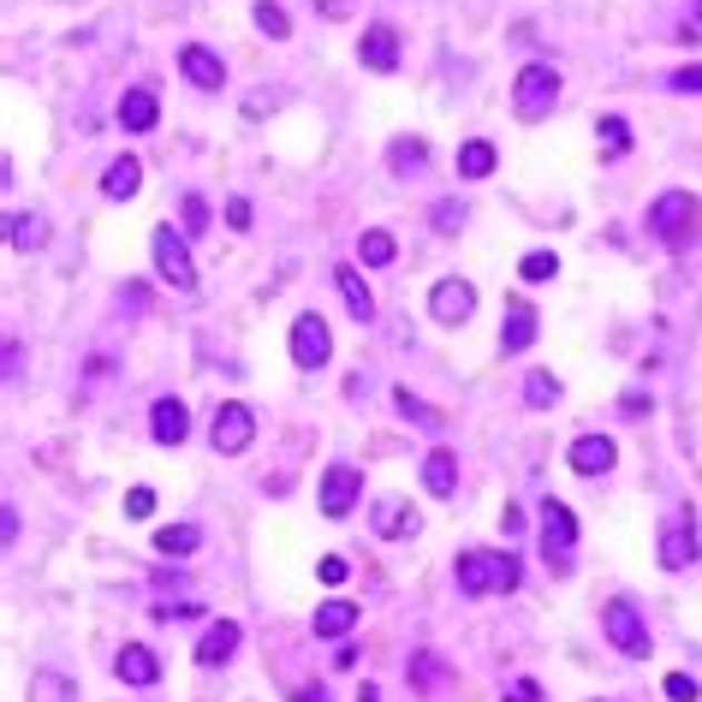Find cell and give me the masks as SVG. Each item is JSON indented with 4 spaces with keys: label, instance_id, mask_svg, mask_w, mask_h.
<instances>
[{
    "label": "cell",
    "instance_id": "f546056e",
    "mask_svg": "<svg viewBox=\"0 0 702 702\" xmlns=\"http://www.w3.org/2000/svg\"><path fill=\"white\" fill-rule=\"evenodd\" d=\"M393 405H399V417L423 423V429H441V423H447V417H441V411H429V405H423V399H417V393H411V387H393Z\"/></svg>",
    "mask_w": 702,
    "mask_h": 702
},
{
    "label": "cell",
    "instance_id": "7a4b0ae2",
    "mask_svg": "<svg viewBox=\"0 0 702 702\" xmlns=\"http://www.w3.org/2000/svg\"><path fill=\"white\" fill-rule=\"evenodd\" d=\"M696 215H702V202L691 191H661L655 202H649V233H655L661 245L684 250L696 238Z\"/></svg>",
    "mask_w": 702,
    "mask_h": 702
},
{
    "label": "cell",
    "instance_id": "d6a6232c",
    "mask_svg": "<svg viewBox=\"0 0 702 702\" xmlns=\"http://www.w3.org/2000/svg\"><path fill=\"white\" fill-rule=\"evenodd\" d=\"M387 156H393V174H417L423 156H429V144H423V137H399V144L387 149Z\"/></svg>",
    "mask_w": 702,
    "mask_h": 702
},
{
    "label": "cell",
    "instance_id": "ac0fdd59",
    "mask_svg": "<svg viewBox=\"0 0 702 702\" xmlns=\"http://www.w3.org/2000/svg\"><path fill=\"white\" fill-rule=\"evenodd\" d=\"M149 435H156L161 447H179V441L191 435V411H185V399H156V411H149Z\"/></svg>",
    "mask_w": 702,
    "mask_h": 702
},
{
    "label": "cell",
    "instance_id": "d4e9b609",
    "mask_svg": "<svg viewBox=\"0 0 702 702\" xmlns=\"http://www.w3.org/2000/svg\"><path fill=\"white\" fill-rule=\"evenodd\" d=\"M310 631H316V637H346V631H357V607L352 602H322Z\"/></svg>",
    "mask_w": 702,
    "mask_h": 702
},
{
    "label": "cell",
    "instance_id": "f6af8a7d",
    "mask_svg": "<svg viewBox=\"0 0 702 702\" xmlns=\"http://www.w3.org/2000/svg\"><path fill=\"white\" fill-rule=\"evenodd\" d=\"M620 405H625V417H643V411H649V393H625Z\"/></svg>",
    "mask_w": 702,
    "mask_h": 702
},
{
    "label": "cell",
    "instance_id": "ffe728a7",
    "mask_svg": "<svg viewBox=\"0 0 702 702\" xmlns=\"http://www.w3.org/2000/svg\"><path fill=\"white\" fill-rule=\"evenodd\" d=\"M156 119H161L156 90H126L119 96V126L126 131H156Z\"/></svg>",
    "mask_w": 702,
    "mask_h": 702
},
{
    "label": "cell",
    "instance_id": "5bb4252c",
    "mask_svg": "<svg viewBox=\"0 0 702 702\" xmlns=\"http://www.w3.org/2000/svg\"><path fill=\"white\" fill-rule=\"evenodd\" d=\"M179 72H185V83H197V90H220V83H227V66H220V55L202 48V42L179 48Z\"/></svg>",
    "mask_w": 702,
    "mask_h": 702
},
{
    "label": "cell",
    "instance_id": "ba28073f",
    "mask_svg": "<svg viewBox=\"0 0 702 702\" xmlns=\"http://www.w3.org/2000/svg\"><path fill=\"white\" fill-rule=\"evenodd\" d=\"M655 560L666 572H684L696 560V512L691 506H679L673 518H666V530H661V547H655Z\"/></svg>",
    "mask_w": 702,
    "mask_h": 702
},
{
    "label": "cell",
    "instance_id": "836d02e7",
    "mask_svg": "<svg viewBox=\"0 0 702 702\" xmlns=\"http://www.w3.org/2000/svg\"><path fill=\"white\" fill-rule=\"evenodd\" d=\"M518 274H524L530 286H536V280H554V274H560V256L554 250H530L524 263H518Z\"/></svg>",
    "mask_w": 702,
    "mask_h": 702
},
{
    "label": "cell",
    "instance_id": "3957f363",
    "mask_svg": "<svg viewBox=\"0 0 702 702\" xmlns=\"http://www.w3.org/2000/svg\"><path fill=\"white\" fill-rule=\"evenodd\" d=\"M542 560H547V572H560V577L577 566V518L554 494L542 501Z\"/></svg>",
    "mask_w": 702,
    "mask_h": 702
},
{
    "label": "cell",
    "instance_id": "5b68a950",
    "mask_svg": "<svg viewBox=\"0 0 702 702\" xmlns=\"http://www.w3.org/2000/svg\"><path fill=\"white\" fill-rule=\"evenodd\" d=\"M554 101H560V72L547 60H530L512 83V108H518V119H547Z\"/></svg>",
    "mask_w": 702,
    "mask_h": 702
},
{
    "label": "cell",
    "instance_id": "8992f818",
    "mask_svg": "<svg viewBox=\"0 0 702 702\" xmlns=\"http://www.w3.org/2000/svg\"><path fill=\"white\" fill-rule=\"evenodd\" d=\"M149 250H156V274H161L167 286H174V293H197V263H191V245H185V233L156 227Z\"/></svg>",
    "mask_w": 702,
    "mask_h": 702
},
{
    "label": "cell",
    "instance_id": "484cf974",
    "mask_svg": "<svg viewBox=\"0 0 702 702\" xmlns=\"http://www.w3.org/2000/svg\"><path fill=\"white\" fill-rule=\"evenodd\" d=\"M7 238H12V250H19V256H30V250L48 245V220L42 215H12L7 220Z\"/></svg>",
    "mask_w": 702,
    "mask_h": 702
},
{
    "label": "cell",
    "instance_id": "f1b7e54d",
    "mask_svg": "<svg viewBox=\"0 0 702 702\" xmlns=\"http://www.w3.org/2000/svg\"><path fill=\"white\" fill-rule=\"evenodd\" d=\"M30 702H78V684L60 673H37L30 679Z\"/></svg>",
    "mask_w": 702,
    "mask_h": 702
},
{
    "label": "cell",
    "instance_id": "1f68e13d",
    "mask_svg": "<svg viewBox=\"0 0 702 702\" xmlns=\"http://www.w3.org/2000/svg\"><path fill=\"white\" fill-rule=\"evenodd\" d=\"M250 19H256V30H263V37H274V42H286V37H293V19H286V12L274 7V0H256V12H250Z\"/></svg>",
    "mask_w": 702,
    "mask_h": 702
},
{
    "label": "cell",
    "instance_id": "7bdbcfd3",
    "mask_svg": "<svg viewBox=\"0 0 702 702\" xmlns=\"http://www.w3.org/2000/svg\"><path fill=\"white\" fill-rule=\"evenodd\" d=\"M679 90H702V66H684V72H673Z\"/></svg>",
    "mask_w": 702,
    "mask_h": 702
},
{
    "label": "cell",
    "instance_id": "74e56055",
    "mask_svg": "<svg viewBox=\"0 0 702 702\" xmlns=\"http://www.w3.org/2000/svg\"><path fill=\"white\" fill-rule=\"evenodd\" d=\"M696 691L702 684L691 673H666V702H696Z\"/></svg>",
    "mask_w": 702,
    "mask_h": 702
},
{
    "label": "cell",
    "instance_id": "52a82bcc",
    "mask_svg": "<svg viewBox=\"0 0 702 702\" xmlns=\"http://www.w3.org/2000/svg\"><path fill=\"white\" fill-rule=\"evenodd\" d=\"M209 441H215V453H227V458H238V453H250V441H256V417H250V405H238V399H227V405H215V423H209Z\"/></svg>",
    "mask_w": 702,
    "mask_h": 702
},
{
    "label": "cell",
    "instance_id": "4fadbf2b",
    "mask_svg": "<svg viewBox=\"0 0 702 702\" xmlns=\"http://www.w3.org/2000/svg\"><path fill=\"white\" fill-rule=\"evenodd\" d=\"M613 458H620V447H613L607 435H577L572 447H566V465H572L577 476H607Z\"/></svg>",
    "mask_w": 702,
    "mask_h": 702
},
{
    "label": "cell",
    "instance_id": "6da1fadb",
    "mask_svg": "<svg viewBox=\"0 0 702 702\" xmlns=\"http://www.w3.org/2000/svg\"><path fill=\"white\" fill-rule=\"evenodd\" d=\"M453 577H458V590H465V595H512L524 572H518V560H512V554H488V547H471V554H458Z\"/></svg>",
    "mask_w": 702,
    "mask_h": 702
},
{
    "label": "cell",
    "instance_id": "8d00e7d4",
    "mask_svg": "<svg viewBox=\"0 0 702 702\" xmlns=\"http://www.w3.org/2000/svg\"><path fill=\"white\" fill-rule=\"evenodd\" d=\"M458 227H465V202H435V233H458Z\"/></svg>",
    "mask_w": 702,
    "mask_h": 702
},
{
    "label": "cell",
    "instance_id": "4316f807",
    "mask_svg": "<svg viewBox=\"0 0 702 702\" xmlns=\"http://www.w3.org/2000/svg\"><path fill=\"white\" fill-rule=\"evenodd\" d=\"M494 161H501V156H494V144H483V137H471V144L458 149V174H465V179H488Z\"/></svg>",
    "mask_w": 702,
    "mask_h": 702
},
{
    "label": "cell",
    "instance_id": "277c9868",
    "mask_svg": "<svg viewBox=\"0 0 702 702\" xmlns=\"http://www.w3.org/2000/svg\"><path fill=\"white\" fill-rule=\"evenodd\" d=\"M602 637L631 661H649V649H655V637H649V625H643V613H637L631 595H613V602L602 607Z\"/></svg>",
    "mask_w": 702,
    "mask_h": 702
},
{
    "label": "cell",
    "instance_id": "c3c4849f",
    "mask_svg": "<svg viewBox=\"0 0 702 702\" xmlns=\"http://www.w3.org/2000/svg\"><path fill=\"white\" fill-rule=\"evenodd\" d=\"M293 702H328V691H322V684L316 691H293Z\"/></svg>",
    "mask_w": 702,
    "mask_h": 702
},
{
    "label": "cell",
    "instance_id": "60d3db41",
    "mask_svg": "<svg viewBox=\"0 0 702 702\" xmlns=\"http://www.w3.org/2000/svg\"><path fill=\"white\" fill-rule=\"evenodd\" d=\"M501 702H542V684H536V679H518Z\"/></svg>",
    "mask_w": 702,
    "mask_h": 702
},
{
    "label": "cell",
    "instance_id": "7402d4cb",
    "mask_svg": "<svg viewBox=\"0 0 702 702\" xmlns=\"http://www.w3.org/2000/svg\"><path fill=\"white\" fill-rule=\"evenodd\" d=\"M423 488L441 494V501L458 488V458H453V447H435L429 458H423Z\"/></svg>",
    "mask_w": 702,
    "mask_h": 702
},
{
    "label": "cell",
    "instance_id": "e575fe53",
    "mask_svg": "<svg viewBox=\"0 0 702 702\" xmlns=\"http://www.w3.org/2000/svg\"><path fill=\"white\" fill-rule=\"evenodd\" d=\"M602 144H607V156H625L631 149V131H625L620 113H602Z\"/></svg>",
    "mask_w": 702,
    "mask_h": 702
},
{
    "label": "cell",
    "instance_id": "44dd1931",
    "mask_svg": "<svg viewBox=\"0 0 702 702\" xmlns=\"http://www.w3.org/2000/svg\"><path fill=\"white\" fill-rule=\"evenodd\" d=\"M233 649H238V625L220 620V625H209V631L197 637V661H202V666H227Z\"/></svg>",
    "mask_w": 702,
    "mask_h": 702
},
{
    "label": "cell",
    "instance_id": "d590c367",
    "mask_svg": "<svg viewBox=\"0 0 702 702\" xmlns=\"http://www.w3.org/2000/svg\"><path fill=\"white\" fill-rule=\"evenodd\" d=\"M179 215H185V233H202V227H209V202H202L197 191L179 197Z\"/></svg>",
    "mask_w": 702,
    "mask_h": 702
},
{
    "label": "cell",
    "instance_id": "bcb514c9",
    "mask_svg": "<svg viewBox=\"0 0 702 702\" xmlns=\"http://www.w3.org/2000/svg\"><path fill=\"white\" fill-rule=\"evenodd\" d=\"M0 536H7V542H19V512H12V506L0 512Z\"/></svg>",
    "mask_w": 702,
    "mask_h": 702
},
{
    "label": "cell",
    "instance_id": "681fc988",
    "mask_svg": "<svg viewBox=\"0 0 702 702\" xmlns=\"http://www.w3.org/2000/svg\"><path fill=\"white\" fill-rule=\"evenodd\" d=\"M352 7V0H322V12H346Z\"/></svg>",
    "mask_w": 702,
    "mask_h": 702
},
{
    "label": "cell",
    "instance_id": "9a60e30c",
    "mask_svg": "<svg viewBox=\"0 0 702 702\" xmlns=\"http://www.w3.org/2000/svg\"><path fill=\"white\" fill-rule=\"evenodd\" d=\"M536 304L530 298H506V322H501V352H530L536 346Z\"/></svg>",
    "mask_w": 702,
    "mask_h": 702
},
{
    "label": "cell",
    "instance_id": "d6986e66",
    "mask_svg": "<svg viewBox=\"0 0 702 702\" xmlns=\"http://www.w3.org/2000/svg\"><path fill=\"white\" fill-rule=\"evenodd\" d=\"M137 191H144V161H137V156L113 161L108 174H101V197H108V202H131Z\"/></svg>",
    "mask_w": 702,
    "mask_h": 702
},
{
    "label": "cell",
    "instance_id": "603a6c76",
    "mask_svg": "<svg viewBox=\"0 0 702 702\" xmlns=\"http://www.w3.org/2000/svg\"><path fill=\"white\" fill-rule=\"evenodd\" d=\"M334 286H339V298H346V310H352L357 322L375 316V293L364 286V274H357V268H334Z\"/></svg>",
    "mask_w": 702,
    "mask_h": 702
},
{
    "label": "cell",
    "instance_id": "83f0119b",
    "mask_svg": "<svg viewBox=\"0 0 702 702\" xmlns=\"http://www.w3.org/2000/svg\"><path fill=\"white\" fill-rule=\"evenodd\" d=\"M357 256H364L369 268H387L393 256H399V245H393V233H382V227H369L364 238H357Z\"/></svg>",
    "mask_w": 702,
    "mask_h": 702
},
{
    "label": "cell",
    "instance_id": "e0dca14e",
    "mask_svg": "<svg viewBox=\"0 0 702 702\" xmlns=\"http://www.w3.org/2000/svg\"><path fill=\"white\" fill-rule=\"evenodd\" d=\"M113 673L126 679L131 691H149V684H161V661H156V649L126 643V649H119V661H113Z\"/></svg>",
    "mask_w": 702,
    "mask_h": 702
},
{
    "label": "cell",
    "instance_id": "cb8c5ba5",
    "mask_svg": "<svg viewBox=\"0 0 702 702\" xmlns=\"http://www.w3.org/2000/svg\"><path fill=\"white\" fill-rule=\"evenodd\" d=\"M202 547V530L197 524H167V530H156V554L161 560H191Z\"/></svg>",
    "mask_w": 702,
    "mask_h": 702
},
{
    "label": "cell",
    "instance_id": "ab89813d",
    "mask_svg": "<svg viewBox=\"0 0 702 702\" xmlns=\"http://www.w3.org/2000/svg\"><path fill=\"white\" fill-rule=\"evenodd\" d=\"M250 220H256V209H250V197H233V202H227V227H233V233H245V227H250Z\"/></svg>",
    "mask_w": 702,
    "mask_h": 702
},
{
    "label": "cell",
    "instance_id": "ee69618b",
    "mask_svg": "<svg viewBox=\"0 0 702 702\" xmlns=\"http://www.w3.org/2000/svg\"><path fill=\"white\" fill-rule=\"evenodd\" d=\"M268 108H274V96H250L245 101V119H268Z\"/></svg>",
    "mask_w": 702,
    "mask_h": 702
},
{
    "label": "cell",
    "instance_id": "9c48e42d",
    "mask_svg": "<svg viewBox=\"0 0 702 702\" xmlns=\"http://www.w3.org/2000/svg\"><path fill=\"white\" fill-rule=\"evenodd\" d=\"M334 357V334H328V322H322L316 310H304L293 322V364L298 369H322Z\"/></svg>",
    "mask_w": 702,
    "mask_h": 702
},
{
    "label": "cell",
    "instance_id": "7dc6e473",
    "mask_svg": "<svg viewBox=\"0 0 702 702\" xmlns=\"http://www.w3.org/2000/svg\"><path fill=\"white\" fill-rule=\"evenodd\" d=\"M501 524H506V536H518V530H524V512H518V506H506V512H501Z\"/></svg>",
    "mask_w": 702,
    "mask_h": 702
},
{
    "label": "cell",
    "instance_id": "4dcf8cb0",
    "mask_svg": "<svg viewBox=\"0 0 702 702\" xmlns=\"http://www.w3.org/2000/svg\"><path fill=\"white\" fill-rule=\"evenodd\" d=\"M524 405H536V411L560 405V382H554L547 369H530V375H524Z\"/></svg>",
    "mask_w": 702,
    "mask_h": 702
},
{
    "label": "cell",
    "instance_id": "b9f144b4",
    "mask_svg": "<svg viewBox=\"0 0 702 702\" xmlns=\"http://www.w3.org/2000/svg\"><path fill=\"white\" fill-rule=\"evenodd\" d=\"M316 572H322V584H346V560H339V554H328Z\"/></svg>",
    "mask_w": 702,
    "mask_h": 702
},
{
    "label": "cell",
    "instance_id": "f35d334b",
    "mask_svg": "<svg viewBox=\"0 0 702 702\" xmlns=\"http://www.w3.org/2000/svg\"><path fill=\"white\" fill-rule=\"evenodd\" d=\"M156 512V488H131L126 494V518H149Z\"/></svg>",
    "mask_w": 702,
    "mask_h": 702
},
{
    "label": "cell",
    "instance_id": "2e32d148",
    "mask_svg": "<svg viewBox=\"0 0 702 702\" xmlns=\"http://www.w3.org/2000/svg\"><path fill=\"white\" fill-rule=\"evenodd\" d=\"M357 60H364L369 72H399V30H393V24H369L364 42H357Z\"/></svg>",
    "mask_w": 702,
    "mask_h": 702
},
{
    "label": "cell",
    "instance_id": "8fae6325",
    "mask_svg": "<svg viewBox=\"0 0 702 702\" xmlns=\"http://www.w3.org/2000/svg\"><path fill=\"white\" fill-rule=\"evenodd\" d=\"M417 530H423V518L405 494H382V501H375V536L382 542H411Z\"/></svg>",
    "mask_w": 702,
    "mask_h": 702
},
{
    "label": "cell",
    "instance_id": "7c38bea8",
    "mask_svg": "<svg viewBox=\"0 0 702 702\" xmlns=\"http://www.w3.org/2000/svg\"><path fill=\"white\" fill-rule=\"evenodd\" d=\"M476 310V286L471 280H441L429 293V316L441 322V328H458V322H471Z\"/></svg>",
    "mask_w": 702,
    "mask_h": 702
},
{
    "label": "cell",
    "instance_id": "30bf717a",
    "mask_svg": "<svg viewBox=\"0 0 702 702\" xmlns=\"http://www.w3.org/2000/svg\"><path fill=\"white\" fill-rule=\"evenodd\" d=\"M316 494H322V512H328V518H346V512L357 506V494H364V471L357 465H328Z\"/></svg>",
    "mask_w": 702,
    "mask_h": 702
}]
</instances>
